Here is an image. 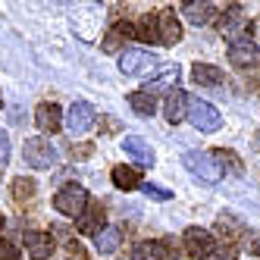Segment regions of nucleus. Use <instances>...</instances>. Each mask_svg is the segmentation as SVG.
<instances>
[{
  "mask_svg": "<svg viewBox=\"0 0 260 260\" xmlns=\"http://www.w3.org/2000/svg\"><path fill=\"white\" fill-rule=\"evenodd\" d=\"M22 157H25V163L31 170H53L57 160H60V151L50 144V138L38 135V138H28L22 144Z\"/></svg>",
  "mask_w": 260,
  "mask_h": 260,
  "instance_id": "f257e3e1",
  "label": "nucleus"
},
{
  "mask_svg": "<svg viewBox=\"0 0 260 260\" xmlns=\"http://www.w3.org/2000/svg\"><path fill=\"white\" fill-rule=\"evenodd\" d=\"M185 163V170H188L194 179H201L204 185H216L222 179V170H219V163L213 160V154H201V151H188L182 157Z\"/></svg>",
  "mask_w": 260,
  "mask_h": 260,
  "instance_id": "f03ea898",
  "label": "nucleus"
},
{
  "mask_svg": "<svg viewBox=\"0 0 260 260\" xmlns=\"http://www.w3.org/2000/svg\"><path fill=\"white\" fill-rule=\"evenodd\" d=\"M53 207H57L63 216H82L85 213V207H88V191L82 188V185H76V182H69V185H63V188L53 194Z\"/></svg>",
  "mask_w": 260,
  "mask_h": 260,
  "instance_id": "7ed1b4c3",
  "label": "nucleus"
},
{
  "mask_svg": "<svg viewBox=\"0 0 260 260\" xmlns=\"http://www.w3.org/2000/svg\"><path fill=\"white\" fill-rule=\"evenodd\" d=\"M188 122L198 128V132H216V128L222 125V116H219V110L207 101H201V98H188Z\"/></svg>",
  "mask_w": 260,
  "mask_h": 260,
  "instance_id": "20e7f679",
  "label": "nucleus"
},
{
  "mask_svg": "<svg viewBox=\"0 0 260 260\" xmlns=\"http://www.w3.org/2000/svg\"><path fill=\"white\" fill-rule=\"evenodd\" d=\"M94 119H98V110H94V104H88V101H76L69 107V113H66V128L72 135H85L91 125H94Z\"/></svg>",
  "mask_w": 260,
  "mask_h": 260,
  "instance_id": "39448f33",
  "label": "nucleus"
},
{
  "mask_svg": "<svg viewBox=\"0 0 260 260\" xmlns=\"http://www.w3.org/2000/svg\"><path fill=\"white\" fill-rule=\"evenodd\" d=\"M182 241H185L188 257H194V260H207L210 251H213V232L201 229V226H188L185 235H182Z\"/></svg>",
  "mask_w": 260,
  "mask_h": 260,
  "instance_id": "423d86ee",
  "label": "nucleus"
},
{
  "mask_svg": "<svg viewBox=\"0 0 260 260\" xmlns=\"http://www.w3.org/2000/svg\"><path fill=\"white\" fill-rule=\"evenodd\" d=\"M229 60H232V66H238V69H248V66H254V63L260 60V50H257V44H254L251 38H235V41L229 44Z\"/></svg>",
  "mask_w": 260,
  "mask_h": 260,
  "instance_id": "0eeeda50",
  "label": "nucleus"
},
{
  "mask_svg": "<svg viewBox=\"0 0 260 260\" xmlns=\"http://www.w3.org/2000/svg\"><path fill=\"white\" fill-rule=\"evenodd\" d=\"M132 260H179V251H173L166 241H138L132 248Z\"/></svg>",
  "mask_w": 260,
  "mask_h": 260,
  "instance_id": "6e6552de",
  "label": "nucleus"
},
{
  "mask_svg": "<svg viewBox=\"0 0 260 260\" xmlns=\"http://www.w3.org/2000/svg\"><path fill=\"white\" fill-rule=\"evenodd\" d=\"M22 238H25V251L31 260H50L53 257V238L47 232L28 229V232H22Z\"/></svg>",
  "mask_w": 260,
  "mask_h": 260,
  "instance_id": "1a4fd4ad",
  "label": "nucleus"
},
{
  "mask_svg": "<svg viewBox=\"0 0 260 260\" xmlns=\"http://www.w3.org/2000/svg\"><path fill=\"white\" fill-rule=\"evenodd\" d=\"M185 113H188V94H185L182 88H173V91H166V98H163V116L166 122H182Z\"/></svg>",
  "mask_w": 260,
  "mask_h": 260,
  "instance_id": "9d476101",
  "label": "nucleus"
},
{
  "mask_svg": "<svg viewBox=\"0 0 260 260\" xmlns=\"http://www.w3.org/2000/svg\"><path fill=\"white\" fill-rule=\"evenodd\" d=\"M35 125H38V132H60V125H63V107L41 104L38 110H35Z\"/></svg>",
  "mask_w": 260,
  "mask_h": 260,
  "instance_id": "9b49d317",
  "label": "nucleus"
},
{
  "mask_svg": "<svg viewBox=\"0 0 260 260\" xmlns=\"http://www.w3.org/2000/svg\"><path fill=\"white\" fill-rule=\"evenodd\" d=\"M122 151H125V157H132L138 166H154V147L147 144L144 138H138V135H128L122 141Z\"/></svg>",
  "mask_w": 260,
  "mask_h": 260,
  "instance_id": "f8f14e48",
  "label": "nucleus"
},
{
  "mask_svg": "<svg viewBox=\"0 0 260 260\" xmlns=\"http://www.w3.org/2000/svg\"><path fill=\"white\" fill-rule=\"evenodd\" d=\"M151 63H154V57L147 50H122L119 53V72H125V76H138Z\"/></svg>",
  "mask_w": 260,
  "mask_h": 260,
  "instance_id": "ddd939ff",
  "label": "nucleus"
},
{
  "mask_svg": "<svg viewBox=\"0 0 260 260\" xmlns=\"http://www.w3.org/2000/svg\"><path fill=\"white\" fill-rule=\"evenodd\" d=\"M182 10L188 16V22H194V25H207L216 16V4H210V0H185Z\"/></svg>",
  "mask_w": 260,
  "mask_h": 260,
  "instance_id": "4468645a",
  "label": "nucleus"
},
{
  "mask_svg": "<svg viewBox=\"0 0 260 260\" xmlns=\"http://www.w3.org/2000/svg\"><path fill=\"white\" fill-rule=\"evenodd\" d=\"M157 22H160V44H179L182 41V25H179L173 10L157 13Z\"/></svg>",
  "mask_w": 260,
  "mask_h": 260,
  "instance_id": "2eb2a0df",
  "label": "nucleus"
},
{
  "mask_svg": "<svg viewBox=\"0 0 260 260\" xmlns=\"http://www.w3.org/2000/svg\"><path fill=\"white\" fill-rule=\"evenodd\" d=\"M110 179H113V185H116L119 191H135V188H141V173L135 170V166H113Z\"/></svg>",
  "mask_w": 260,
  "mask_h": 260,
  "instance_id": "dca6fc26",
  "label": "nucleus"
},
{
  "mask_svg": "<svg viewBox=\"0 0 260 260\" xmlns=\"http://www.w3.org/2000/svg\"><path fill=\"white\" fill-rule=\"evenodd\" d=\"M216 28L222 31V35H238V28H245V13H241V4H229L226 7V13H222V19L216 22Z\"/></svg>",
  "mask_w": 260,
  "mask_h": 260,
  "instance_id": "f3484780",
  "label": "nucleus"
},
{
  "mask_svg": "<svg viewBox=\"0 0 260 260\" xmlns=\"http://www.w3.org/2000/svg\"><path fill=\"white\" fill-rule=\"evenodd\" d=\"M82 235H98L104 229V207H85V213L76 219Z\"/></svg>",
  "mask_w": 260,
  "mask_h": 260,
  "instance_id": "a211bd4d",
  "label": "nucleus"
},
{
  "mask_svg": "<svg viewBox=\"0 0 260 260\" xmlns=\"http://www.w3.org/2000/svg\"><path fill=\"white\" fill-rule=\"evenodd\" d=\"M191 79L204 88H216L222 82V69L219 66H210V63H194L191 66Z\"/></svg>",
  "mask_w": 260,
  "mask_h": 260,
  "instance_id": "6ab92c4d",
  "label": "nucleus"
},
{
  "mask_svg": "<svg viewBox=\"0 0 260 260\" xmlns=\"http://www.w3.org/2000/svg\"><path fill=\"white\" fill-rule=\"evenodd\" d=\"M135 38H141L144 44H160V22H157V16L151 13H144L138 25H135Z\"/></svg>",
  "mask_w": 260,
  "mask_h": 260,
  "instance_id": "aec40b11",
  "label": "nucleus"
},
{
  "mask_svg": "<svg viewBox=\"0 0 260 260\" xmlns=\"http://www.w3.org/2000/svg\"><path fill=\"white\" fill-rule=\"evenodd\" d=\"M119 241H122V232L116 226H104L94 235V248H98V254H113L119 248Z\"/></svg>",
  "mask_w": 260,
  "mask_h": 260,
  "instance_id": "412c9836",
  "label": "nucleus"
},
{
  "mask_svg": "<svg viewBox=\"0 0 260 260\" xmlns=\"http://www.w3.org/2000/svg\"><path fill=\"white\" fill-rule=\"evenodd\" d=\"M128 107H132L138 116H154L157 113V101H154V94H147V91H132V94H128Z\"/></svg>",
  "mask_w": 260,
  "mask_h": 260,
  "instance_id": "4be33fe9",
  "label": "nucleus"
},
{
  "mask_svg": "<svg viewBox=\"0 0 260 260\" xmlns=\"http://www.w3.org/2000/svg\"><path fill=\"white\" fill-rule=\"evenodd\" d=\"M213 154V160L219 163V170L222 173H232V176H241V173H245V166H241V160H238V154L235 151H226V147H216V151H210Z\"/></svg>",
  "mask_w": 260,
  "mask_h": 260,
  "instance_id": "5701e85b",
  "label": "nucleus"
},
{
  "mask_svg": "<svg viewBox=\"0 0 260 260\" xmlns=\"http://www.w3.org/2000/svg\"><path fill=\"white\" fill-rule=\"evenodd\" d=\"M173 82H179V66H166L160 76H154L151 82H147V94H154V91H163V88H170Z\"/></svg>",
  "mask_w": 260,
  "mask_h": 260,
  "instance_id": "b1692460",
  "label": "nucleus"
},
{
  "mask_svg": "<svg viewBox=\"0 0 260 260\" xmlns=\"http://www.w3.org/2000/svg\"><path fill=\"white\" fill-rule=\"evenodd\" d=\"M35 188H38V185H35V179H28V176H19V179H13V194L16 198H31L35 194Z\"/></svg>",
  "mask_w": 260,
  "mask_h": 260,
  "instance_id": "393cba45",
  "label": "nucleus"
},
{
  "mask_svg": "<svg viewBox=\"0 0 260 260\" xmlns=\"http://www.w3.org/2000/svg\"><path fill=\"white\" fill-rule=\"evenodd\" d=\"M141 191H144L147 198H154V201H170V198H173L170 188H160V185H154V182H141Z\"/></svg>",
  "mask_w": 260,
  "mask_h": 260,
  "instance_id": "a878e982",
  "label": "nucleus"
},
{
  "mask_svg": "<svg viewBox=\"0 0 260 260\" xmlns=\"http://www.w3.org/2000/svg\"><path fill=\"white\" fill-rule=\"evenodd\" d=\"M235 254H238V248H235V245H219V248H213V251H210V257H207V260H235Z\"/></svg>",
  "mask_w": 260,
  "mask_h": 260,
  "instance_id": "bb28decb",
  "label": "nucleus"
},
{
  "mask_svg": "<svg viewBox=\"0 0 260 260\" xmlns=\"http://www.w3.org/2000/svg\"><path fill=\"white\" fill-rule=\"evenodd\" d=\"M10 163V135L7 132H0V170Z\"/></svg>",
  "mask_w": 260,
  "mask_h": 260,
  "instance_id": "cd10ccee",
  "label": "nucleus"
},
{
  "mask_svg": "<svg viewBox=\"0 0 260 260\" xmlns=\"http://www.w3.org/2000/svg\"><path fill=\"white\" fill-rule=\"evenodd\" d=\"M0 260H19V248L10 241H0Z\"/></svg>",
  "mask_w": 260,
  "mask_h": 260,
  "instance_id": "c85d7f7f",
  "label": "nucleus"
},
{
  "mask_svg": "<svg viewBox=\"0 0 260 260\" xmlns=\"http://www.w3.org/2000/svg\"><path fill=\"white\" fill-rule=\"evenodd\" d=\"M248 251H251L254 257H260V232H251V238H248Z\"/></svg>",
  "mask_w": 260,
  "mask_h": 260,
  "instance_id": "c756f323",
  "label": "nucleus"
},
{
  "mask_svg": "<svg viewBox=\"0 0 260 260\" xmlns=\"http://www.w3.org/2000/svg\"><path fill=\"white\" fill-rule=\"evenodd\" d=\"M4 226H7V219H4V216H0V229H4Z\"/></svg>",
  "mask_w": 260,
  "mask_h": 260,
  "instance_id": "7c9ffc66",
  "label": "nucleus"
}]
</instances>
